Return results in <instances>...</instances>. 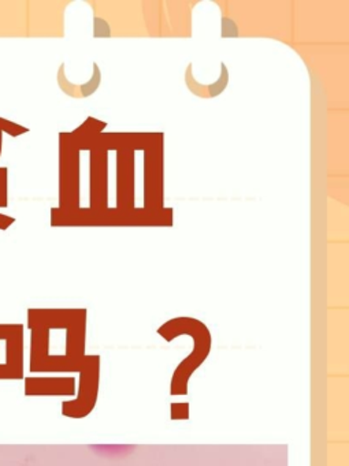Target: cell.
Here are the masks:
<instances>
[{"instance_id":"cell-4","label":"cell","mask_w":349,"mask_h":466,"mask_svg":"<svg viewBox=\"0 0 349 466\" xmlns=\"http://www.w3.org/2000/svg\"><path fill=\"white\" fill-rule=\"evenodd\" d=\"M0 132L6 133V135L12 136V137H20V136L26 135L29 129L28 127H24L23 125L15 124V122L0 116Z\"/></svg>"},{"instance_id":"cell-6","label":"cell","mask_w":349,"mask_h":466,"mask_svg":"<svg viewBox=\"0 0 349 466\" xmlns=\"http://www.w3.org/2000/svg\"><path fill=\"white\" fill-rule=\"evenodd\" d=\"M15 223V218L9 217V215L0 214V230L6 231L7 228H12Z\"/></svg>"},{"instance_id":"cell-7","label":"cell","mask_w":349,"mask_h":466,"mask_svg":"<svg viewBox=\"0 0 349 466\" xmlns=\"http://www.w3.org/2000/svg\"><path fill=\"white\" fill-rule=\"evenodd\" d=\"M2 151H4V133L0 132V157H2Z\"/></svg>"},{"instance_id":"cell-1","label":"cell","mask_w":349,"mask_h":466,"mask_svg":"<svg viewBox=\"0 0 349 466\" xmlns=\"http://www.w3.org/2000/svg\"><path fill=\"white\" fill-rule=\"evenodd\" d=\"M158 334L171 342L174 338L190 335L193 339V350L177 368L171 379V395L188 394V381L196 370L206 361L211 350V334L201 321L190 318L173 319L163 324Z\"/></svg>"},{"instance_id":"cell-3","label":"cell","mask_w":349,"mask_h":466,"mask_svg":"<svg viewBox=\"0 0 349 466\" xmlns=\"http://www.w3.org/2000/svg\"><path fill=\"white\" fill-rule=\"evenodd\" d=\"M9 207V168L0 167V208Z\"/></svg>"},{"instance_id":"cell-2","label":"cell","mask_w":349,"mask_h":466,"mask_svg":"<svg viewBox=\"0 0 349 466\" xmlns=\"http://www.w3.org/2000/svg\"><path fill=\"white\" fill-rule=\"evenodd\" d=\"M59 143V209L72 212L80 203V147L72 133H61Z\"/></svg>"},{"instance_id":"cell-5","label":"cell","mask_w":349,"mask_h":466,"mask_svg":"<svg viewBox=\"0 0 349 466\" xmlns=\"http://www.w3.org/2000/svg\"><path fill=\"white\" fill-rule=\"evenodd\" d=\"M190 405L188 403H173L171 405V419L185 420L190 417Z\"/></svg>"}]
</instances>
